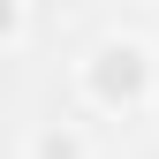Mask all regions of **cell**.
I'll return each instance as SVG.
<instances>
[{"label": "cell", "instance_id": "6da1fadb", "mask_svg": "<svg viewBox=\"0 0 159 159\" xmlns=\"http://www.w3.org/2000/svg\"><path fill=\"white\" fill-rule=\"evenodd\" d=\"M68 84H76V106L84 114H98V121H136V114L159 106V53L136 30H106V38H91L76 53Z\"/></svg>", "mask_w": 159, "mask_h": 159}, {"label": "cell", "instance_id": "7a4b0ae2", "mask_svg": "<svg viewBox=\"0 0 159 159\" xmlns=\"http://www.w3.org/2000/svg\"><path fill=\"white\" fill-rule=\"evenodd\" d=\"M23 159H98V152H91V129L84 121H38L23 136Z\"/></svg>", "mask_w": 159, "mask_h": 159}, {"label": "cell", "instance_id": "3957f363", "mask_svg": "<svg viewBox=\"0 0 159 159\" xmlns=\"http://www.w3.org/2000/svg\"><path fill=\"white\" fill-rule=\"evenodd\" d=\"M30 46V0H0V53Z\"/></svg>", "mask_w": 159, "mask_h": 159}]
</instances>
